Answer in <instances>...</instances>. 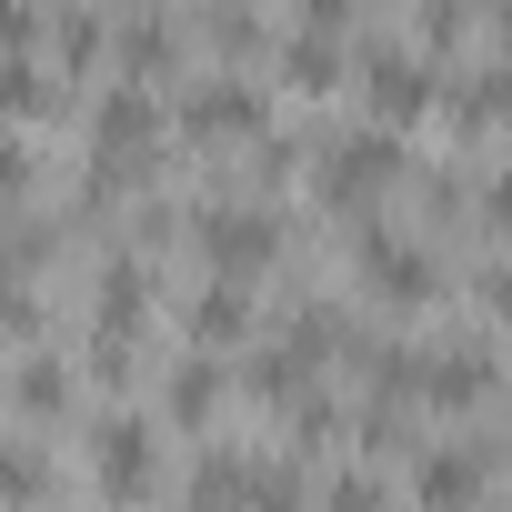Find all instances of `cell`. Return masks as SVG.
<instances>
[{
	"label": "cell",
	"mask_w": 512,
	"mask_h": 512,
	"mask_svg": "<svg viewBox=\"0 0 512 512\" xmlns=\"http://www.w3.org/2000/svg\"><path fill=\"white\" fill-rule=\"evenodd\" d=\"M402 171V141L392 131H342L322 161H312V181H322V201H372L382 181Z\"/></svg>",
	"instance_id": "obj_1"
},
{
	"label": "cell",
	"mask_w": 512,
	"mask_h": 512,
	"mask_svg": "<svg viewBox=\"0 0 512 512\" xmlns=\"http://www.w3.org/2000/svg\"><path fill=\"white\" fill-rule=\"evenodd\" d=\"M91 482H101L111 502H141V492L161 482V442H151V422H121V412H111V422L91 432Z\"/></svg>",
	"instance_id": "obj_2"
},
{
	"label": "cell",
	"mask_w": 512,
	"mask_h": 512,
	"mask_svg": "<svg viewBox=\"0 0 512 512\" xmlns=\"http://www.w3.org/2000/svg\"><path fill=\"white\" fill-rule=\"evenodd\" d=\"M201 251H211V272H262L282 251V231H272V211L221 201V211H201Z\"/></svg>",
	"instance_id": "obj_3"
},
{
	"label": "cell",
	"mask_w": 512,
	"mask_h": 512,
	"mask_svg": "<svg viewBox=\"0 0 512 512\" xmlns=\"http://www.w3.org/2000/svg\"><path fill=\"white\" fill-rule=\"evenodd\" d=\"M412 492H422L432 512H462V502L482 492V452H472V442H432L422 472H412Z\"/></svg>",
	"instance_id": "obj_4"
},
{
	"label": "cell",
	"mask_w": 512,
	"mask_h": 512,
	"mask_svg": "<svg viewBox=\"0 0 512 512\" xmlns=\"http://www.w3.org/2000/svg\"><path fill=\"white\" fill-rule=\"evenodd\" d=\"M412 372H422L412 392H422V402H452V412H462V402H482V382H492V362H482L472 342H462V352H422Z\"/></svg>",
	"instance_id": "obj_5"
},
{
	"label": "cell",
	"mask_w": 512,
	"mask_h": 512,
	"mask_svg": "<svg viewBox=\"0 0 512 512\" xmlns=\"http://www.w3.org/2000/svg\"><path fill=\"white\" fill-rule=\"evenodd\" d=\"M372 101H382L392 121H412V111L432 101V71H422L412 51H372Z\"/></svg>",
	"instance_id": "obj_6"
},
{
	"label": "cell",
	"mask_w": 512,
	"mask_h": 512,
	"mask_svg": "<svg viewBox=\"0 0 512 512\" xmlns=\"http://www.w3.org/2000/svg\"><path fill=\"white\" fill-rule=\"evenodd\" d=\"M151 131H161V111H151L141 91L101 101V161H141V151H151Z\"/></svg>",
	"instance_id": "obj_7"
},
{
	"label": "cell",
	"mask_w": 512,
	"mask_h": 512,
	"mask_svg": "<svg viewBox=\"0 0 512 512\" xmlns=\"http://www.w3.org/2000/svg\"><path fill=\"white\" fill-rule=\"evenodd\" d=\"M191 332H201V342H241V332H251V292H241V272L201 282V302H191Z\"/></svg>",
	"instance_id": "obj_8"
},
{
	"label": "cell",
	"mask_w": 512,
	"mask_h": 512,
	"mask_svg": "<svg viewBox=\"0 0 512 512\" xmlns=\"http://www.w3.org/2000/svg\"><path fill=\"white\" fill-rule=\"evenodd\" d=\"M191 131H262V101L241 81H211V91H191Z\"/></svg>",
	"instance_id": "obj_9"
},
{
	"label": "cell",
	"mask_w": 512,
	"mask_h": 512,
	"mask_svg": "<svg viewBox=\"0 0 512 512\" xmlns=\"http://www.w3.org/2000/svg\"><path fill=\"white\" fill-rule=\"evenodd\" d=\"M362 272L392 282V292H432V262H422V251H402V241H372V251H362Z\"/></svg>",
	"instance_id": "obj_10"
},
{
	"label": "cell",
	"mask_w": 512,
	"mask_h": 512,
	"mask_svg": "<svg viewBox=\"0 0 512 512\" xmlns=\"http://www.w3.org/2000/svg\"><path fill=\"white\" fill-rule=\"evenodd\" d=\"M0 111H51V71H31L21 51H0Z\"/></svg>",
	"instance_id": "obj_11"
},
{
	"label": "cell",
	"mask_w": 512,
	"mask_h": 512,
	"mask_svg": "<svg viewBox=\"0 0 512 512\" xmlns=\"http://www.w3.org/2000/svg\"><path fill=\"white\" fill-rule=\"evenodd\" d=\"M282 71H292L302 91H332V81H342V61H332V41H322V31H302V41L282 51Z\"/></svg>",
	"instance_id": "obj_12"
},
{
	"label": "cell",
	"mask_w": 512,
	"mask_h": 512,
	"mask_svg": "<svg viewBox=\"0 0 512 512\" xmlns=\"http://www.w3.org/2000/svg\"><path fill=\"white\" fill-rule=\"evenodd\" d=\"M211 402H221V362H181V372H171V412L191 422V412H211Z\"/></svg>",
	"instance_id": "obj_13"
},
{
	"label": "cell",
	"mask_w": 512,
	"mask_h": 512,
	"mask_svg": "<svg viewBox=\"0 0 512 512\" xmlns=\"http://www.w3.org/2000/svg\"><path fill=\"white\" fill-rule=\"evenodd\" d=\"M71 402V372L61 362H21V412H61Z\"/></svg>",
	"instance_id": "obj_14"
},
{
	"label": "cell",
	"mask_w": 512,
	"mask_h": 512,
	"mask_svg": "<svg viewBox=\"0 0 512 512\" xmlns=\"http://www.w3.org/2000/svg\"><path fill=\"white\" fill-rule=\"evenodd\" d=\"M41 492V452H0V502H31Z\"/></svg>",
	"instance_id": "obj_15"
},
{
	"label": "cell",
	"mask_w": 512,
	"mask_h": 512,
	"mask_svg": "<svg viewBox=\"0 0 512 512\" xmlns=\"http://www.w3.org/2000/svg\"><path fill=\"white\" fill-rule=\"evenodd\" d=\"M322 512H382V492H372V482H352V472H342V482H332V502H322Z\"/></svg>",
	"instance_id": "obj_16"
},
{
	"label": "cell",
	"mask_w": 512,
	"mask_h": 512,
	"mask_svg": "<svg viewBox=\"0 0 512 512\" xmlns=\"http://www.w3.org/2000/svg\"><path fill=\"white\" fill-rule=\"evenodd\" d=\"M31 41V0H0V51H21Z\"/></svg>",
	"instance_id": "obj_17"
},
{
	"label": "cell",
	"mask_w": 512,
	"mask_h": 512,
	"mask_svg": "<svg viewBox=\"0 0 512 512\" xmlns=\"http://www.w3.org/2000/svg\"><path fill=\"white\" fill-rule=\"evenodd\" d=\"M21 181H31V161H21L11 141H0V191H21Z\"/></svg>",
	"instance_id": "obj_18"
},
{
	"label": "cell",
	"mask_w": 512,
	"mask_h": 512,
	"mask_svg": "<svg viewBox=\"0 0 512 512\" xmlns=\"http://www.w3.org/2000/svg\"><path fill=\"white\" fill-rule=\"evenodd\" d=\"M462 512H472V502H462Z\"/></svg>",
	"instance_id": "obj_19"
}]
</instances>
